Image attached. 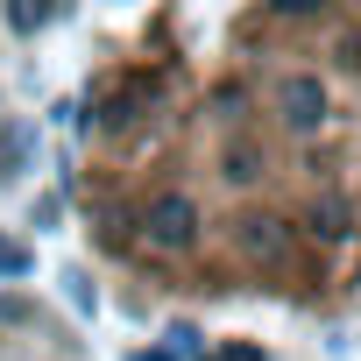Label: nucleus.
<instances>
[{"instance_id":"1","label":"nucleus","mask_w":361,"mask_h":361,"mask_svg":"<svg viewBox=\"0 0 361 361\" xmlns=\"http://www.w3.org/2000/svg\"><path fill=\"white\" fill-rule=\"evenodd\" d=\"M192 234H199V206L185 192H170V199L149 206V241L156 248H192Z\"/></svg>"},{"instance_id":"2","label":"nucleus","mask_w":361,"mask_h":361,"mask_svg":"<svg viewBox=\"0 0 361 361\" xmlns=\"http://www.w3.org/2000/svg\"><path fill=\"white\" fill-rule=\"evenodd\" d=\"M283 121L290 128H319L326 121V85L319 78H290L283 85Z\"/></svg>"},{"instance_id":"3","label":"nucleus","mask_w":361,"mask_h":361,"mask_svg":"<svg viewBox=\"0 0 361 361\" xmlns=\"http://www.w3.org/2000/svg\"><path fill=\"white\" fill-rule=\"evenodd\" d=\"M241 241H248V255L276 262V255H283V220H248V227H241Z\"/></svg>"},{"instance_id":"4","label":"nucleus","mask_w":361,"mask_h":361,"mask_svg":"<svg viewBox=\"0 0 361 361\" xmlns=\"http://www.w3.org/2000/svg\"><path fill=\"white\" fill-rule=\"evenodd\" d=\"M8 22H15L22 36H29V29H43V22H50V0H15V8H8Z\"/></svg>"},{"instance_id":"5","label":"nucleus","mask_w":361,"mask_h":361,"mask_svg":"<svg viewBox=\"0 0 361 361\" xmlns=\"http://www.w3.org/2000/svg\"><path fill=\"white\" fill-rule=\"evenodd\" d=\"M29 269V248H15L8 234H0V276H22Z\"/></svg>"},{"instance_id":"6","label":"nucleus","mask_w":361,"mask_h":361,"mask_svg":"<svg viewBox=\"0 0 361 361\" xmlns=\"http://www.w3.org/2000/svg\"><path fill=\"white\" fill-rule=\"evenodd\" d=\"M340 220H347V213H340V199H326V206H312V227H319V234H340Z\"/></svg>"},{"instance_id":"7","label":"nucleus","mask_w":361,"mask_h":361,"mask_svg":"<svg viewBox=\"0 0 361 361\" xmlns=\"http://www.w3.org/2000/svg\"><path fill=\"white\" fill-rule=\"evenodd\" d=\"M227 177H234V185H248V177H255V156H248V149H234V156H227Z\"/></svg>"},{"instance_id":"8","label":"nucleus","mask_w":361,"mask_h":361,"mask_svg":"<svg viewBox=\"0 0 361 361\" xmlns=\"http://www.w3.org/2000/svg\"><path fill=\"white\" fill-rule=\"evenodd\" d=\"M269 8H276V15H312L319 0H269Z\"/></svg>"},{"instance_id":"9","label":"nucleus","mask_w":361,"mask_h":361,"mask_svg":"<svg viewBox=\"0 0 361 361\" xmlns=\"http://www.w3.org/2000/svg\"><path fill=\"white\" fill-rule=\"evenodd\" d=\"M227 361H262V354L255 347H227Z\"/></svg>"}]
</instances>
